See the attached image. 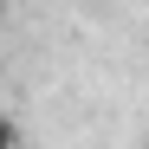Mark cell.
<instances>
[{
	"label": "cell",
	"mask_w": 149,
	"mask_h": 149,
	"mask_svg": "<svg viewBox=\"0 0 149 149\" xmlns=\"http://www.w3.org/2000/svg\"><path fill=\"white\" fill-rule=\"evenodd\" d=\"M0 149H19V123H13L7 110H0Z\"/></svg>",
	"instance_id": "cell-1"
}]
</instances>
